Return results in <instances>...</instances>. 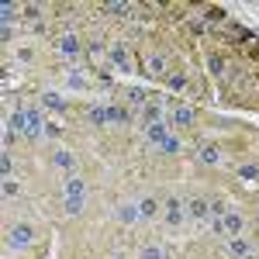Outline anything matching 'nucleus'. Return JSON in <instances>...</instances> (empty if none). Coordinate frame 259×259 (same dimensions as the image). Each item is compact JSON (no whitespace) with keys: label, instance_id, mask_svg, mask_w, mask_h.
I'll use <instances>...</instances> for the list:
<instances>
[{"label":"nucleus","instance_id":"1","mask_svg":"<svg viewBox=\"0 0 259 259\" xmlns=\"http://www.w3.org/2000/svg\"><path fill=\"white\" fill-rule=\"evenodd\" d=\"M162 218H166V228L180 232V228H183V221H187V204H183L180 197H169L166 204H162Z\"/></svg>","mask_w":259,"mask_h":259},{"label":"nucleus","instance_id":"2","mask_svg":"<svg viewBox=\"0 0 259 259\" xmlns=\"http://www.w3.org/2000/svg\"><path fill=\"white\" fill-rule=\"evenodd\" d=\"M35 242V228L31 225H14L11 232H7V245L11 249H24V245H31Z\"/></svg>","mask_w":259,"mask_h":259},{"label":"nucleus","instance_id":"3","mask_svg":"<svg viewBox=\"0 0 259 259\" xmlns=\"http://www.w3.org/2000/svg\"><path fill=\"white\" fill-rule=\"evenodd\" d=\"M187 214H190V221H194V225H204V221L211 218V200H204V197L187 200Z\"/></svg>","mask_w":259,"mask_h":259},{"label":"nucleus","instance_id":"4","mask_svg":"<svg viewBox=\"0 0 259 259\" xmlns=\"http://www.w3.org/2000/svg\"><path fill=\"white\" fill-rule=\"evenodd\" d=\"M24 118H28V124H24V135L35 142L41 139V132H45V114L41 111H24Z\"/></svg>","mask_w":259,"mask_h":259},{"label":"nucleus","instance_id":"5","mask_svg":"<svg viewBox=\"0 0 259 259\" xmlns=\"http://www.w3.org/2000/svg\"><path fill=\"white\" fill-rule=\"evenodd\" d=\"M166 139H169V121H159V124H149L145 128V142L149 145H162Z\"/></svg>","mask_w":259,"mask_h":259},{"label":"nucleus","instance_id":"6","mask_svg":"<svg viewBox=\"0 0 259 259\" xmlns=\"http://www.w3.org/2000/svg\"><path fill=\"white\" fill-rule=\"evenodd\" d=\"M107 66H114V69H128V49L114 41L111 49H107Z\"/></svg>","mask_w":259,"mask_h":259},{"label":"nucleus","instance_id":"7","mask_svg":"<svg viewBox=\"0 0 259 259\" xmlns=\"http://www.w3.org/2000/svg\"><path fill=\"white\" fill-rule=\"evenodd\" d=\"M62 190H66V197H87V183H83V177H76V173L66 177Z\"/></svg>","mask_w":259,"mask_h":259},{"label":"nucleus","instance_id":"8","mask_svg":"<svg viewBox=\"0 0 259 259\" xmlns=\"http://www.w3.org/2000/svg\"><path fill=\"white\" fill-rule=\"evenodd\" d=\"M221 225H225V235H232V239L242 235V214L239 211H228V214L221 218Z\"/></svg>","mask_w":259,"mask_h":259},{"label":"nucleus","instance_id":"9","mask_svg":"<svg viewBox=\"0 0 259 259\" xmlns=\"http://www.w3.org/2000/svg\"><path fill=\"white\" fill-rule=\"evenodd\" d=\"M166 66H169L166 56H162V52H152V56L145 59V73H152V76H166Z\"/></svg>","mask_w":259,"mask_h":259},{"label":"nucleus","instance_id":"10","mask_svg":"<svg viewBox=\"0 0 259 259\" xmlns=\"http://www.w3.org/2000/svg\"><path fill=\"white\" fill-rule=\"evenodd\" d=\"M169 124H173V121H177L180 128H187V124H194V111H190V107H187V104H177V107H173V114H169Z\"/></svg>","mask_w":259,"mask_h":259},{"label":"nucleus","instance_id":"11","mask_svg":"<svg viewBox=\"0 0 259 259\" xmlns=\"http://www.w3.org/2000/svg\"><path fill=\"white\" fill-rule=\"evenodd\" d=\"M142 121H145V128H149V124H159V121H166V118H162V107L156 104V100H149V104L142 107Z\"/></svg>","mask_w":259,"mask_h":259},{"label":"nucleus","instance_id":"12","mask_svg":"<svg viewBox=\"0 0 259 259\" xmlns=\"http://www.w3.org/2000/svg\"><path fill=\"white\" fill-rule=\"evenodd\" d=\"M156 214H159V200L156 197H142L139 200V218L149 221V218H156Z\"/></svg>","mask_w":259,"mask_h":259},{"label":"nucleus","instance_id":"13","mask_svg":"<svg viewBox=\"0 0 259 259\" xmlns=\"http://www.w3.org/2000/svg\"><path fill=\"white\" fill-rule=\"evenodd\" d=\"M118 221H124V225H139V204H121L118 207Z\"/></svg>","mask_w":259,"mask_h":259},{"label":"nucleus","instance_id":"14","mask_svg":"<svg viewBox=\"0 0 259 259\" xmlns=\"http://www.w3.org/2000/svg\"><path fill=\"white\" fill-rule=\"evenodd\" d=\"M52 162H56L59 169H66V173H69V169H73V152H66V149H56V152H52Z\"/></svg>","mask_w":259,"mask_h":259},{"label":"nucleus","instance_id":"15","mask_svg":"<svg viewBox=\"0 0 259 259\" xmlns=\"http://www.w3.org/2000/svg\"><path fill=\"white\" fill-rule=\"evenodd\" d=\"M59 52H66V56H76V52H80V41H76V35H62V38H59Z\"/></svg>","mask_w":259,"mask_h":259},{"label":"nucleus","instance_id":"16","mask_svg":"<svg viewBox=\"0 0 259 259\" xmlns=\"http://www.w3.org/2000/svg\"><path fill=\"white\" fill-rule=\"evenodd\" d=\"M83 204H87V197H66L62 207H66V214L73 218V214H80V211H83Z\"/></svg>","mask_w":259,"mask_h":259},{"label":"nucleus","instance_id":"17","mask_svg":"<svg viewBox=\"0 0 259 259\" xmlns=\"http://www.w3.org/2000/svg\"><path fill=\"white\" fill-rule=\"evenodd\" d=\"M200 162H207V166H214V162H218V149H214V145H200Z\"/></svg>","mask_w":259,"mask_h":259},{"label":"nucleus","instance_id":"18","mask_svg":"<svg viewBox=\"0 0 259 259\" xmlns=\"http://www.w3.org/2000/svg\"><path fill=\"white\" fill-rule=\"evenodd\" d=\"M41 100H45V107H52V111H66V100H62L59 94H41Z\"/></svg>","mask_w":259,"mask_h":259},{"label":"nucleus","instance_id":"19","mask_svg":"<svg viewBox=\"0 0 259 259\" xmlns=\"http://www.w3.org/2000/svg\"><path fill=\"white\" fill-rule=\"evenodd\" d=\"M107 121H111V124H124V121H128V111H124V107H107Z\"/></svg>","mask_w":259,"mask_h":259},{"label":"nucleus","instance_id":"20","mask_svg":"<svg viewBox=\"0 0 259 259\" xmlns=\"http://www.w3.org/2000/svg\"><path fill=\"white\" fill-rule=\"evenodd\" d=\"M166 83H169V90H173V94H180V90L187 87V76H183V73H173V76H166Z\"/></svg>","mask_w":259,"mask_h":259},{"label":"nucleus","instance_id":"21","mask_svg":"<svg viewBox=\"0 0 259 259\" xmlns=\"http://www.w3.org/2000/svg\"><path fill=\"white\" fill-rule=\"evenodd\" d=\"M139 259H162V249H159V245H142Z\"/></svg>","mask_w":259,"mask_h":259},{"label":"nucleus","instance_id":"22","mask_svg":"<svg viewBox=\"0 0 259 259\" xmlns=\"http://www.w3.org/2000/svg\"><path fill=\"white\" fill-rule=\"evenodd\" d=\"M159 152H166V156H177V152H180V139H173V135H169V139L162 142Z\"/></svg>","mask_w":259,"mask_h":259},{"label":"nucleus","instance_id":"23","mask_svg":"<svg viewBox=\"0 0 259 259\" xmlns=\"http://www.w3.org/2000/svg\"><path fill=\"white\" fill-rule=\"evenodd\" d=\"M128 97H132V104H139V107H145V104H149V100H145V90H142V87H132V90H128Z\"/></svg>","mask_w":259,"mask_h":259},{"label":"nucleus","instance_id":"24","mask_svg":"<svg viewBox=\"0 0 259 259\" xmlns=\"http://www.w3.org/2000/svg\"><path fill=\"white\" fill-rule=\"evenodd\" d=\"M90 121L94 124H107V107H90Z\"/></svg>","mask_w":259,"mask_h":259},{"label":"nucleus","instance_id":"25","mask_svg":"<svg viewBox=\"0 0 259 259\" xmlns=\"http://www.w3.org/2000/svg\"><path fill=\"white\" fill-rule=\"evenodd\" d=\"M239 177H242V180H259V166H256V162L242 166V169H239Z\"/></svg>","mask_w":259,"mask_h":259},{"label":"nucleus","instance_id":"26","mask_svg":"<svg viewBox=\"0 0 259 259\" xmlns=\"http://www.w3.org/2000/svg\"><path fill=\"white\" fill-rule=\"evenodd\" d=\"M104 11H107L111 18H124V14H128V4H107Z\"/></svg>","mask_w":259,"mask_h":259},{"label":"nucleus","instance_id":"27","mask_svg":"<svg viewBox=\"0 0 259 259\" xmlns=\"http://www.w3.org/2000/svg\"><path fill=\"white\" fill-rule=\"evenodd\" d=\"M232 256H242V259H245V256H249V245H245L242 239H232Z\"/></svg>","mask_w":259,"mask_h":259},{"label":"nucleus","instance_id":"28","mask_svg":"<svg viewBox=\"0 0 259 259\" xmlns=\"http://www.w3.org/2000/svg\"><path fill=\"white\" fill-rule=\"evenodd\" d=\"M211 214H214V218H225V214H228L225 200H211Z\"/></svg>","mask_w":259,"mask_h":259},{"label":"nucleus","instance_id":"29","mask_svg":"<svg viewBox=\"0 0 259 259\" xmlns=\"http://www.w3.org/2000/svg\"><path fill=\"white\" fill-rule=\"evenodd\" d=\"M211 73H214V76H221V73H225V59H218V56H214V59H211Z\"/></svg>","mask_w":259,"mask_h":259},{"label":"nucleus","instance_id":"30","mask_svg":"<svg viewBox=\"0 0 259 259\" xmlns=\"http://www.w3.org/2000/svg\"><path fill=\"white\" fill-rule=\"evenodd\" d=\"M0 11H4V28H7V21L14 18V4H4V7H0Z\"/></svg>","mask_w":259,"mask_h":259},{"label":"nucleus","instance_id":"31","mask_svg":"<svg viewBox=\"0 0 259 259\" xmlns=\"http://www.w3.org/2000/svg\"><path fill=\"white\" fill-rule=\"evenodd\" d=\"M207 18H211V21H221V18H225V11H221V7H207Z\"/></svg>","mask_w":259,"mask_h":259},{"label":"nucleus","instance_id":"32","mask_svg":"<svg viewBox=\"0 0 259 259\" xmlns=\"http://www.w3.org/2000/svg\"><path fill=\"white\" fill-rule=\"evenodd\" d=\"M4 194H7V197H14V194H18V183H11V180H4Z\"/></svg>","mask_w":259,"mask_h":259},{"label":"nucleus","instance_id":"33","mask_svg":"<svg viewBox=\"0 0 259 259\" xmlns=\"http://www.w3.org/2000/svg\"><path fill=\"white\" fill-rule=\"evenodd\" d=\"M24 14H28V18H38V14H41L38 4H28V7H24Z\"/></svg>","mask_w":259,"mask_h":259},{"label":"nucleus","instance_id":"34","mask_svg":"<svg viewBox=\"0 0 259 259\" xmlns=\"http://www.w3.org/2000/svg\"><path fill=\"white\" fill-rule=\"evenodd\" d=\"M111 259H124V252H114V256H111Z\"/></svg>","mask_w":259,"mask_h":259}]
</instances>
